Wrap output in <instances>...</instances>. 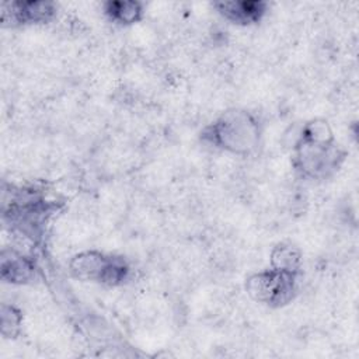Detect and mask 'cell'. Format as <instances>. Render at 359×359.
<instances>
[{
	"label": "cell",
	"instance_id": "30bf717a",
	"mask_svg": "<svg viewBox=\"0 0 359 359\" xmlns=\"http://www.w3.org/2000/svg\"><path fill=\"white\" fill-rule=\"evenodd\" d=\"M22 314L21 311L11 304L1 306L0 314V330L6 338H15L21 331Z\"/></svg>",
	"mask_w": 359,
	"mask_h": 359
},
{
	"label": "cell",
	"instance_id": "3957f363",
	"mask_svg": "<svg viewBox=\"0 0 359 359\" xmlns=\"http://www.w3.org/2000/svg\"><path fill=\"white\" fill-rule=\"evenodd\" d=\"M69 271L79 280L108 287L125 285L132 273V268L123 257L98 250H84L74 254L69 261Z\"/></svg>",
	"mask_w": 359,
	"mask_h": 359
},
{
	"label": "cell",
	"instance_id": "6da1fadb",
	"mask_svg": "<svg viewBox=\"0 0 359 359\" xmlns=\"http://www.w3.org/2000/svg\"><path fill=\"white\" fill-rule=\"evenodd\" d=\"M346 151L335 140L330 123L323 118L306 122L293 143V164L302 177L325 180L345 161Z\"/></svg>",
	"mask_w": 359,
	"mask_h": 359
},
{
	"label": "cell",
	"instance_id": "8992f818",
	"mask_svg": "<svg viewBox=\"0 0 359 359\" xmlns=\"http://www.w3.org/2000/svg\"><path fill=\"white\" fill-rule=\"evenodd\" d=\"M213 7L226 21L247 27L264 18L268 3L261 0H226L213 3Z\"/></svg>",
	"mask_w": 359,
	"mask_h": 359
},
{
	"label": "cell",
	"instance_id": "277c9868",
	"mask_svg": "<svg viewBox=\"0 0 359 359\" xmlns=\"http://www.w3.org/2000/svg\"><path fill=\"white\" fill-rule=\"evenodd\" d=\"M300 272H290L276 268H266L251 273L245 279V292L257 303L268 307H283L297 293Z\"/></svg>",
	"mask_w": 359,
	"mask_h": 359
},
{
	"label": "cell",
	"instance_id": "ba28073f",
	"mask_svg": "<svg viewBox=\"0 0 359 359\" xmlns=\"http://www.w3.org/2000/svg\"><path fill=\"white\" fill-rule=\"evenodd\" d=\"M105 17L118 25L128 27L143 18V4L136 0H108L102 4Z\"/></svg>",
	"mask_w": 359,
	"mask_h": 359
},
{
	"label": "cell",
	"instance_id": "5b68a950",
	"mask_svg": "<svg viewBox=\"0 0 359 359\" xmlns=\"http://www.w3.org/2000/svg\"><path fill=\"white\" fill-rule=\"evenodd\" d=\"M56 10L55 3L45 0L4 1L0 4V21L3 27L46 24L55 18Z\"/></svg>",
	"mask_w": 359,
	"mask_h": 359
},
{
	"label": "cell",
	"instance_id": "9c48e42d",
	"mask_svg": "<svg viewBox=\"0 0 359 359\" xmlns=\"http://www.w3.org/2000/svg\"><path fill=\"white\" fill-rule=\"evenodd\" d=\"M271 266L276 269L300 272L302 268V251L299 247L290 243H280L271 251Z\"/></svg>",
	"mask_w": 359,
	"mask_h": 359
},
{
	"label": "cell",
	"instance_id": "7a4b0ae2",
	"mask_svg": "<svg viewBox=\"0 0 359 359\" xmlns=\"http://www.w3.org/2000/svg\"><path fill=\"white\" fill-rule=\"evenodd\" d=\"M262 125L254 112L244 108L223 111L201 130L202 143L230 154L248 156L261 143Z\"/></svg>",
	"mask_w": 359,
	"mask_h": 359
},
{
	"label": "cell",
	"instance_id": "52a82bcc",
	"mask_svg": "<svg viewBox=\"0 0 359 359\" xmlns=\"http://www.w3.org/2000/svg\"><path fill=\"white\" fill-rule=\"evenodd\" d=\"M0 273L4 282L11 285H27L35 279V262L20 251H3L0 259Z\"/></svg>",
	"mask_w": 359,
	"mask_h": 359
}]
</instances>
